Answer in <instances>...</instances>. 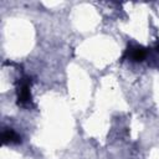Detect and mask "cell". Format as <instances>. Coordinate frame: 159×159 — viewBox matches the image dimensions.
Wrapping results in <instances>:
<instances>
[{
    "label": "cell",
    "mask_w": 159,
    "mask_h": 159,
    "mask_svg": "<svg viewBox=\"0 0 159 159\" xmlns=\"http://www.w3.org/2000/svg\"><path fill=\"white\" fill-rule=\"evenodd\" d=\"M31 80L29 77H22L17 86V103L19 106H29L31 103Z\"/></svg>",
    "instance_id": "obj_1"
},
{
    "label": "cell",
    "mask_w": 159,
    "mask_h": 159,
    "mask_svg": "<svg viewBox=\"0 0 159 159\" xmlns=\"http://www.w3.org/2000/svg\"><path fill=\"white\" fill-rule=\"evenodd\" d=\"M124 57L134 62H140L147 57V50L139 45H129L125 50Z\"/></svg>",
    "instance_id": "obj_2"
},
{
    "label": "cell",
    "mask_w": 159,
    "mask_h": 159,
    "mask_svg": "<svg viewBox=\"0 0 159 159\" xmlns=\"http://www.w3.org/2000/svg\"><path fill=\"white\" fill-rule=\"evenodd\" d=\"M1 139L4 144H12V143H20L21 142V137L11 128H5L1 133Z\"/></svg>",
    "instance_id": "obj_3"
}]
</instances>
